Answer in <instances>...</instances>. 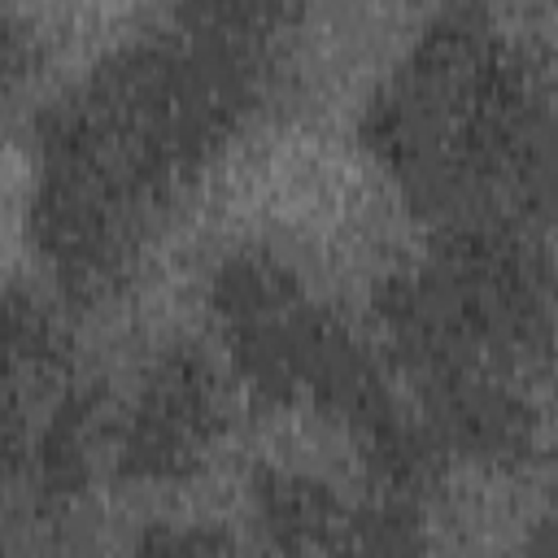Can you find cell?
<instances>
[{
	"label": "cell",
	"mask_w": 558,
	"mask_h": 558,
	"mask_svg": "<svg viewBox=\"0 0 558 558\" xmlns=\"http://www.w3.org/2000/svg\"><path fill=\"white\" fill-rule=\"evenodd\" d=\"M375 344L436 466H523L549 445L558 266L532 231H432L379 283Z\"/></svg>",
	"instance_id": "7a4b0ae2"
},
{
	"label": "cell",
	"mask_w": 558,
	"mask_h": 558,
	"mask_svg": "<svg viewBox=\"0 0 558 558\" xmlns=\"http://www.w3.org/2000/svg\"><path fill=\"white\" fill-rule=\"evenodd\" d=\"M305 13V0H170L44 109L31 235L65 296H113L144 266L279 105Z\"/></svg>",
	"instance_id": "6da1fadb"
},
{
	"label": "cell",
	"mask_w": 558,
	"mask_h": 558,
	"mask_svg": "<svg viewBox=\"0 0 558 558\" xmlns=\"http://www.w3.org/2000/svg\"><path fill=\"white\" fill-rule=\"evenodd\" d=\"M205 310L227 375L262 405L340 432L362 471L397 493L436 471L375 336L366 340L279 253H227L205 283Z\"/></svg>",
	"instance_id": "277c9868"
},
{
	"label": "cell",
	"mask_w": 558,
	"mask_h": 558,
	"mask_svg": "<svg viewBox=\"0 0 558 558\" xmlns=\"http://www.w3.org/2000/svg\"><path fill=\"white\" fill-rule=\"evenodd\" d=\"M440 4H453V9H462V0H440Z\"/></svg>",
	"instance_id": "9c48e42d"
},
{
	"label": "cell",
	"mask_w": 558,
	"mask_h": 558,
	"mask_svg": "<svg viewBox=\"0 0 558 558\" xmlns=\"http://www.w3.org/2000/svg\"><path fill=\"white\" fill-rule=\"evenodd\" d=\"M362 148L432 231H532L558 209V87L497 22L449 9L371 92Z\"/></svg>",
	"instance_id": "3957f363"
},
{
	"label": "cell",
	"mask_w": 558,
	"mask_h": 558,
	"mask_svg": "<svg viewBox=\"0 0 558 558\" xmlns=\"http://www.w3.org/2000/svg\"><path fill=\"white\" fill-rule=\"evenodd\" d=\"M532 545H536V549H558V514H554V519L541 527V536H536Z\"/></svg>",
	"instance_id": "52a82bcc"
},
{
	"label": "cell",
	"mask_w": 558,
	"mask_h": 558,
	"mask_svg": "<svg viewBox=\"0 0 558 558\" xmlns=\"http://www.w3.org/2000/svg\"><path fill=\"white\" fill-rule=\"evenodd\" d=\"M410 493L366 484L344 488L310 471H262L253 484V514L279 549H410L418 519Z\"/></svg>",
	"instance_id": "8992f818"
},
{
	"label": "cell",
	"mask_w": 558,
	"mask_h": 558,
	"mask_svg": "<svg viewBox=\"0 0 558 558\" xmlns=\"http://www.w3.org/2000/svg\"><path fill=\"white\" fill-rule=\"evenodd\" d=\"M549 35H554V65H558V0H549Z\"/></svg>",
	"instance_id": "ba28073f"
},
{
	"label": "cell",
	"mask_w": 558,
	"mask_h": 558,
	"mask_svg": "<svg viewBox=\"0 0 558 558\" xmlns=\"http://www.w3.org/2000/svg\"><path fill=\"white\" fill-rule=\"evenodd\" d=\"M231 392L222 357L205 344H166L153 353L126 401L105 414V462L126 484H179L222 445Z\"/></svg>",
	"instance_id": "5b68a950"
}]
</instances>
